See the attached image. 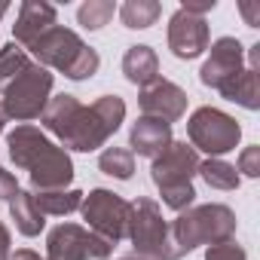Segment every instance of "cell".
<instances>
[{
  "label": "cell",
  "mask_w": 260,
  "mask_h": 260,
  "mask_svg": "<svg viewBox=\"0 0 260 260\" xmlns=\"http://www.w3.org/2000/svg\"><path fill=\"white\" fill-rule=\"evenodd\" d=\"M34 196V205L40 208V214H52V217H64L71 211H77L83 205V196L80 190H40V193H31Z\"/></svg>",
  "instance_id": "19"
},
{
  "label": "cell",
  "mask_w": 260,
  "mask_h": 260,
  "mask_svg": "<svg viewBox=\"0 0 260 260\" xmlns=\"http://www.w3.org/2000/svg\"><path fill=\"white\" fill-rule=\"evenodd\" d=\"M16 193H19V181L13 178V172H7L0 166V202H10Z\"/></svg>",
  "instance_id": "27"
},
{
  "label": "cell",
  "mask_w": 260,
  "mask_h": 260,
  "mask_svg": "<svg viewBox=\"0 0 260 260\" xmlns=\"http://www.w3.org/2000/svg\"><path fill=\"white\" fill-rule=\"evenodd\" d=\"M10 245H13V239H10V230H7V223L0 220V260H10Z\"/></svg>",
  "instance_id": "29"
},
{
  "label": "cell",
  "mask_w": 260,
  "mask_h": 260,
  "mask_svg": "<svg viewBox=\"0 0 260 260\" xmlns=\"http://www.w3.org/2000/svg\"><path fill=\"white\" fill-rule=\"evenodd\" d=\"M113 245L80 223H58L46 236V260H110Z\"/></svg>",
  "instance_id": "9"
},
{
  "label": "cell",
  "mask_w": 260,
  "mask_h": 260,
  "mask_svg": "<svg viewBox=\"0 0 260 260\" xmlns=\"http://www.w3.org/2000/svg\"><path fill=\"white\" fill-rule=\"evenodd\" d=\"M116 7L110 0H86V4L77 10V22L86 28V31H101L110 19H113Z\"/></svg>",
  "instance_id": "24"
},
{
  "label": "cell",
  "mask_w": 260,
  "mask_h": 260,
  "mask_svg": "<svg viewBox=\"0 0 260 260\" xmlns=\"http://www.w3.org/2000/svg\"><path fill=\"white\" fill-rule=\"evenodd\" d=\"M7 119H10V116H7V110H4V104H0V132H4V128H7Z\"/></svg>",
  "instance_id": "33"
},
{
  "label": "cell",
  "mask_w": 260,
  "mask_h": 260,
  "mask_svg": "<svg viewBox=\"0 0 260 260\" xmlns=\"http://www.w3.org/2000/svg\"><path fill=\"white\" fill-rule=\"evenodd\" d=\"M223 98H226V101H236V104L245 107V110H257V107H260V83H257V74L245 68V71L236 77V83L223 92Z\"/></svg>",
  "instance_id": "23"
},
{
  "label": "cell",
  "mask_w": 260,
  "mask_h": 260,
  "mask_svg": "<svg viewBox=\"0 0 260 260\" xmlns=\"http://www.w3.org/2000/svg\"><path fill=\"white\" fill-rule=\"evenodd\" d=\"M52 83H55V77L46 68H40L37 61H31V68L22 77H16L4 92V101L0 104H4L7 116L19 119V122L37 119L52 98Z\"/></svg>",
  "instance_id": "7"
},
{
  "label": "cell",
  "mask_w": 260,
  "mask_h": 260,
  "mask_svg": "<svg viewBox=\"0 0 260 260\" xmlns=\"http://www.w3.org/2000/svg\"><path fill=\"white\" fill-rule=\"evenodd\" d=\"M187 138H190V147L199 153H208V156H223L230 150L239 147V138H242V125L223 113L220 107H196L193 116L187 119Z\"/></svg>",
  "instance_id": "6"
},
{
  "label": "cell",
  "mask_w": 260,
  "mask_h": 260,
  "mask_svg": "<svg viewBox=\"0 0 260 260\" xmlns=\"http://www.w3.org/2000/svg\"><path fill=\"white\" fill-rule=\"evenodd\" d=\"M122 74L132 86H150L156 77H159V58L150 46L138 43V46H128L125 55H122Z\"/></svg>",
  "instance_id": "16"
},
{
  "label": "cell",
  "mask_w": 260,
  "mask_h": 260,
  "mask_svg": "<svg viewBox=\"0 0 260 260\" xmlns=\"http://www.w3.org/2000/svg\"><path fill=\"white\" fill-rule=\"evenodd\" d=\"M125 119V101L119 95H101L89 107L77 95H52L40 113L46 132H52L64 150L92 153L104 147Z\"/></svg>",
  "instance_id": "1"
},
{
  "label": "cell",
  "mask_w": 260,
  "mask_h": 260,
  "mask_svg": "<svg viewBox=\"0 0 260 260\" xmlns=\"http://www.w3.org/2000/svg\"><path fill=\"white\" fill-rule=\"evenodd\" d=\"M211 43V34H208V22L205 16H196L184 7L175 10V16L169 19V49L175 58L181 61H190V58H199Z\"/></svg>",
  "instance_id": "11"
},
{
  "label": "cell",
  "mask_w": 260,
  "mask_h": 260,
  "mask_svg": "<svg viewBox=\"0 0 260 260\" xmlns=\"http://www.w3.org/2000/svg\"><path fill=\"white\" fill-rule=\"evenodd\" d=\"M236 172H242L245 178H257L260 175V147L257 144H251V147H245L239 153V169Z\"/></svg>",
  "instance_id": "26"
},
{
  "label": "cell",
  "mask_w": 260,
  "mask_h": 260,
  "mask_svg": "<svg viewBox=\"0 0 260 260\" xmlns=\"http://www.w3.org/2000/svg\"><path fill=\"white\" fill-rule=\"evenodd\" d=\"M10 260H46V257H40V254L31 251V248H19L16 254H10Z\"/></svg>",
  "instance_id": "32"
},
{
  "label": "cell",
  "mask_w": 260,
  "mask_h": 260,
  "mask_svg": "<svg viewBox=\"0 0 260 260\" xmlns=\"http://www.w3.org/2000/svg\"><path fill=\"white\" fill-rule=\"evenodd\" d=\"M52 25H58V13L52 4H43V0H25L19 7L16 25H13V43H19L22 49H28L40 34H46Z\"/></svg>",
  "instance_id": "15"
},
{
  "label": "cell",
  "mask_w": 260,
  "mask_h": 260,
  "mask_svg": "<svg viewBox=\"0 0 260 260\" xmlns=\"http://www.w3.org/2000/svg\"><path fill=\"white\" fill-rule=\"evenodd\" d=\"M7 10H10V4H4V0H0V19L7 16Z\"/></svg>",
  "instance_id": "34"
},
{
  "label": "cell",
  "mask_w": 260,
  "mask_h": 260,
  "mask_svg": "<svg viewBox=\"0 0 260 260\" xmlns=\"http://www.w3.org/2000/svg\"><path fill=\"white\" fill-rule=\"evenodd\" d=\"M162 7L156 4V0H125V4L119 7V19L125 28H132V31H144L150 25H156Z\"/></svg>",
  "instance_id": "20"
},
{
  "label": "cell",
  "mask_w": 260,
  "mask_h": 260,
  "mask_svg": "<svg viewBox=\"0 0 260 260\" xmlns=\"http://www.w3.org/2000/svg\"><path fill=\"white\" fill-rule=\"evenodd\" d=\"M172 125L162 122V119H153V116H138L128 128V150L132 156H147V159H156L159 153L169 150L172 144Z\"/></svg>",
  "instance_id": "14"
},
{
  "label": "cell",
  "mask_w": 260,
  "mask_h": 260,
  "mask_svg": "<svg viewBox=\"0 0 260 260\" xmlns=\"http://www.w3.org/2000/svg\"><path fill=\"white\" fill-rule=\"evenodd\" d=\"M98 169L107 178L128 181V178L135 175V156H132V150H128V147H107L98 156Z\"/></svg>",
  "instance_id": "22"
},
{
  "label": "cell",
  "mask_w": 260,
  "mask_h": 260,
  "mask_svg": "<svg viewBox=\"0 0 260 260\" xmlns=\"http://www.w3.org/2000/svg\"><path fill=\"white\" fill-rule=\"evenodd\" d=\"M184 10H190V13H196V16H208L217 4H214V0H202V4H181Z\"/></svg>",
  "instance_id": "30"
},
{
  "label": "cell",
  "mask_w": 260,
  "mask_h": 260,
  "mask_svg": "<svg viewBox=\"0 0 260 260\" xmlns=\"http://www.w3.org/2000/svg\"><path fill=\"white\" fill-rule=\"evenodd\" d=\"M248 71L260 74V43H254V46L248 49Z\"/></svg>",
  "instance_id": "31"
},
{
  "label": "cell",
  "mask_w": 260,
  "mask_h": 260,
  "mask_svg": "<svg viewBox=\"0 0 260 260\" xmlns=\"http://www.w3.org/2000/svg\"><path fill=\"white\" fill-rule=\"evenodd\" d=\"M10 214H13V220H16V230H19L22 236H28V239L40 236V233H43V226H46V220H43L40 208L34 205L31 190H22V187H19V193L10 199Z\"/></svg>",
  "instance_id": "17"
},
{
  "label": "cell",
  "mask_w": 260,
  "mask_h": 260,
  "mask_svg": "<svg viewBox=\"0 0 260 260\" xmlns=\"http://www.w3.org/2000/svg\"><path fill=\"white\" fill-rule=\"evenodd\" d=\"M205 260H248V254L236 239H230V242H220V245H208Z\"/></svg>",
  "instance_id": "25"
},
{
  "label": "cell",
  "mask_w": 260,
  "mask_h": 260,
  "mask_svg": "<svg viewBox=\"0 0 260 260\" xmlns=\"http://www.w3.org/2000/svg\"><path fill=\"white\" fill-rule=\"evenodd\" d=\"M40 68L58 71L68 80H92L101 68V58L92 46L83 43V37L64 25H52L46 34H40L28 49H25Z\"/></svg>",
  "instance_id": "2"
},
{
  "label": "cell",
  "mask_w": 260,
  "mask_h": 260,
  "mask_svg": "<svg viewBox=\"0 0 260 260\" xmlns=\"http://www.w3.org/2000/svg\"><path fill=\"white\" fill-rule=\"evenodd\" d=\"M128 208L132 205H128L119 193L104 190V187L83 196V205H80L83 220L89 223V230L95 236H101L107 245H116V242L125 239V233H128Z\"/></svg>",
  "instance_id": "8"
},
{
  "label": "cell",
  "mask_w": 260,
  "mask_h": 260,
  "mask_svg": "<svg viewBox=\"0 0 260 260\" xmlns=\"http://www.w3.org/2000/svg\"><path fill=\"white\" fill-rule=\"evenodd\" d=\"M116 260H141V257H116Z\"/></svg>",
  "instance_id": "35"
},
{
  "label": "cell",
  "mask_w": 260,
  "mask_h": 260,
  "mask_svg": "<svg viewBox=\"0 0 260 260\" xmlns=\"http://www.w3.org/2000/svg\"><path fill=\"white\" fill-rule=\"evenodd\" d=\"M196 175H199V178H202L211 190H223V193L239 190V184H242V175L236 172V166H230L226 159H217V156L199 159Z\"/></svg>",
  "instance_id": "18"
},
{
  "label": "cell",
  "mask_w": 260,
  "mask_h": 260,
  "mask_svg": "<svg viewBox=\"0 0 260 260\" xmlns=\"http://www.w3.org/2000/svg\"><path fill=\"white\" fill-rule=\"evenodd\" d=\"M196 169H199V153L187 141H172L169 150L159 153L150 166V178H153L162 202L178 214L187 211L196 199V187H193Z\"/></svg>",
  "instance_id": "4"
},
{
  "label": "cell",
  "mask_w": 260,
  "mask_h": 260,
  "mask_svg": "<svg viewBox=\"0 0 260 260\" xmlns=\"http://www.w3.org/2000/svg\"><path fill=\"white\" fill-rule=\"evenodd\" d=\"M169 236L175 245V254L184 257L196 251L199 245H220L236 236V214L230 205L208 202V205H190L169 223Z\"/></svg>",
  "instance_id": "3"
},
{
  "label": "cell",
  "mask_w": 260,
  "mask_h": 260,
  "mask_svg": "<svg viewBox=\"0 0 260 260\" xmlns=\"http://www.w3.org/2000/svg\"><path fill=\"white\" fill-rule=\"evenodd\" d=\"M7 147H10V159L16 162V169L22 172H31L52 147V141L46 138L43 128L31 125V122H22L16 125L13 132L7 135Z\"/></svg>",
  "instance_id": "13"
},
{
  "label": "cell",
  "mask_w": 260,
  "mask_h": 260,
  "mask_svg": "<svg viewBox=\"0 0 260 260\" xmlns=\"http://www.w3.org/2000/svg\"><path fill=\"white\" fill-rule=\"evenodd\" d=\"M138 107H141V116H153V119H162L172 125L187 113V92L178 83L156 77L150 86L141 89Z\"/></svg>",
  "instance_id": "12"
},
{
  "label": "cell",
  "mask_w": 260,
  "mask_h": 260,
  "mask_svg": "<svg viewBox=\"0 0 260 260\" xmlns=\"http://www.w3.org/2000/svg\"><path fill=\"white\" fill-rule=\"evenodd\" d=\"M239 10H242V16H245L248 28H257V25H260V7H257V4H251V0H245V4H242Z\"/></svg>",
  "instance_id": "28"
},
{
  "label": "cell",
  "mask_w": 260,
  "mask_h": 260,
  "mask_svg": "<svg viewBox=\"0 0 260 260\" xmlns=\"http://www.w3.org/2000/svg\"><path fill=\"white\" fill-rule=\"evenodd\" d=\"M128 233L125 239L132 242L135 257L141 260H178L172 236H169V220L162 217L159 202L138 196L135 202H128Z\"/></svg>",
  "instance_id": "5"
},
{
  "label": "cell",
  "mask_w": 260,
  "mask_h": 260,
  "mask_svg": "<svg viewBox=\"0 0 260 260\" xmlns=\"http://www.w3.org/2000/svg\"><path fill=\"white\" fill-rule=\"evenodd\" d=\"M242 71H245V46L236 37H217L211 43V52H208L202 71H199V80H202V86L223 95Z\"/></svg>",
  "instance_id": "10"
},
{
  "label": "cell",
  "mask_w": 260,
  "mask_h": 260,
  "mask_svg": "<svg viewBox=\"0 0 260 260\" xmlns=\"http://www.w3.org/2000/svg\"><path fill=\"white\" fill-rule=\"evenodd\" d=\"M31 55L19 46V43H7V46H0V92H7V86L22 77L28 68H31Z\"/></svg>",
  "instance_id": "21"
}]
</instances>
